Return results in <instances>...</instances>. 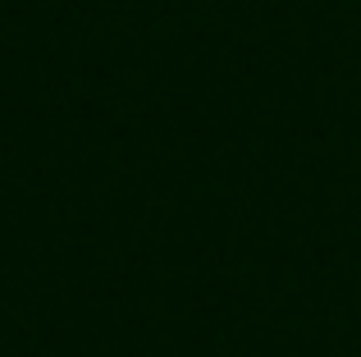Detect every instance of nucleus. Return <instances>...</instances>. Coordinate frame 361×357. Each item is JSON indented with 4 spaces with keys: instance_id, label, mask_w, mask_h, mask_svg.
Returning a JSON list of instances; mask_svg holds the SVG:
<instances>
[]
</instances>
